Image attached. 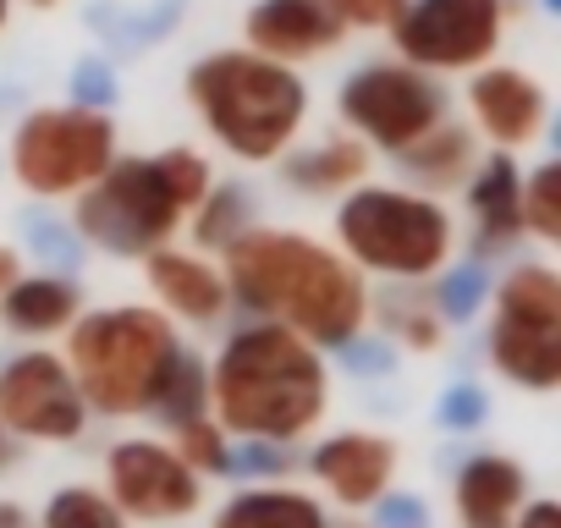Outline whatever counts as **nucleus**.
I'll list each match as a JSON object with an SVG mask.
<instances>
[{"label": "nucleus", "mask_w": 561, "mask_h": 528, "mask_svg": "<svg viewBox=\"0 0 561 528\" xmlns=\"http://www.w3.org/2000/svg\"><path fill=\"white\" fill-rule=\"evenodd\" d=\"M226 298H237L253 314H270V325L298 331L309 347H347L358 342L369 320V287L353 264L304 237V231H275L253 226L226 248Z\"/></svg>", "instance_id": "1"}, {"label": "nucleus", "mask_w": 561, "mask_h": 528, "mask_svg": "<svg viewBox=\"0 0 561 528\" xmlns=\"http://www.w3.org/2000/svg\"><path fill=\"white\" fill-rule=\"evenodd\" d=\"M397 160H402V171H408L419 187H457V182L473 176L479 149H473V133H468V127L440 122L435 133H424L419 144H408Z\"/></svg>", "instance_id": "22"}, {"label": "nucleus", "mask_w": 561, "mask_h": 528, "mask_svg": "<svg viewBox=\"0 0 561 528\" xmlns=\"http://www.w3.org/2000/svg\"><path fill=\"white\" fill-rule=\"evenodd\" d=\"M176 457H182V468L193 473V479H220V473H231V435L215 424V418H198V424H187V429H176V446H171Z\"/></svg>", "instance_id": "28"}, {"label": "nucleus", "mask_w": 561, "mask_h": 528, "mask_svg": "<svg viewBox=\"0 0 561 528\" xmlns=\"http://www.w3.org/2000/svg\"><path fill=\"white\" fill-rule=\"evenodd\" d=\"M105 495L127 523H182L204 506V479L160 440H116L105 451Z\"/></svg>", "instance_id": "11"}, {"label": "nucleus", "mask_w": 561, "mask_h": 528, "mask_svg": "<svg viewBox=\"0 0 561 528\" xmlns=\"http://www.w3.org/2000/svg\"><path fill=\"white\" fill-rule=\"evenodd\" d=\"M78 309H83V287L67 282V276H23L7 298H0V320H7V331H18L28 342L72 331Z\"/></svg>", "instance_id": "20"}, {"label": "nucleus", "mask_w": 561, "mask_h": 528, "mask_svg": "<svg viewBox=\"0 0 561 528\" xmlns=\"http://www.w3.org/2000/svg\"><path fill=\"white\" fill-rule=\"evenodd\" d=\"M523 231H534L539 242H561V165L556 160H545L523 182Z\"/></svg>", "instance_id": "27"}, {"label": "nucleus", "mask_w": 561, "mask_h": 528, "mask_svg": "<svg viewBox=\"0 0 561 528\" xmlns=\"http://www.w3.org/2000/svg\"><path fill=\"white\" fill-rule=\"evenodd\" d=\"M72 105H83V111H100L111 94H116V78H111V67L105 61H78L72 67Z\"/></svg>", "instance_id": "33"}, {"label": "nucleus", "mask_w": 561, "mask_h": 528, "mask_svg": "<svg viewBox=\"0 0 561 528\" xmlns=\"http://www.w3.org/2000/svg\"><path fill=\"white\" fill-rule=\"evenodd\" d=\"M253 215H259V204H253V193H248L242 182H215V187L204 193V204L193 209V237H198L204 248L226 253L237 237L253 231Z\"/></svg>", "instance_id": "24"}, {"label": "nucleus", "mask_w": 561, "mask_h": 528, "mask_svg": "<svg viewBox=\"0 0 561 528\" xmlns=\"http://www.w3.org/2000/svg\"><path fill=\"white\" fill-rule=\"evenodd\" d=\"M484 271L479 264H462V271L440 276V292H435V314L440 320H473V309L484 303Z\"/></svg>", "instance_id": "30"}, {"label": "nucleus", "mask_w": 561, "mask_h": 528, "mask_svg": "<svg viewBox=\"0 0 561 528\" xmlns=\"http://www.w3.org/2000/svg\"><path fill=\"white\" fill-rule=\"evenodd\" d=\"M451 506L462 528H512L528 506V468L506 451H473L457 468Z\"/></svg>", "instance_id": "16"}, {"label": "nucleus", "mask_w": 561, "mask_h": 528, "mask_svg": "<svg viewBox=\"0 0 561 528\" xmlns=\"http://www.w3.org/2000/svg\"><path fill=\"white\" fill-rule=\"evenodd\" d=\"M187 100L215 144L248 165L280 160L309 122V83L248 50H215L187 67Z\"/></svg>", "instance_id": "3"}, {"label": "nucleus", "mask_w": 561, "mask_h": 528, "mask_svg": "<svg viewBox=\"0 0 561 528\" xmlns=\"http://www.w3.org/2000/svg\"><path fill=\"white\" fill-rule=\"evenodd\" d=\"M7 18H12V0H0V28H7Z\"/></svg>", "instance_id": "42"}, {"label": "nucleus", "mask_w": 561, "mask_h": 528, "mask_svg": "<svg viewBox=\"0 0 561 528\" xmlns=\"http://www.w3.org/2000/svg\"><path fill=\"white\" fill-rule=\"evenodd\" d=\"M336 237L353 259V271L419 287L446 271V259L457 248V226L440 198L413 193V187H353L336 209Z\"/></svg>", "instance_id": "5"}, {"label": "nucleus", "mask_w": 561, "mask_h": 528, "mask_svg": "<svg viewBox=\"0 0 561 528\" xmlns=\"http://www.w3.org/2000/svg\"><path fill=\"white\" fill-rule=\"evenodd\" d=\"M512 528H561V506L556 501H528Z\"/></svg>", "instance_id": "36"}, {"label": "nucleus", "mask_w": 561, "mask_h": 528, "mask_svg": "<svg viewBox=\"0 0 561 528\" xmlns=\"http://www.w3.org/2000/svg\"><path fill=\"white\" fill-rule=\"evenodd\" d=\"M380 325H386L408 353H435V347H440V336H446V325H440L435 303H430L419 287H402V282H397V292H386V298H380Z\"/></svg>", "instance_id": "25"}, {"label": "nucleus", "mask_w": 561, "mask_h": 528, "mask_svg": "<svg viewBox=\"0 0 561 528\" xmlns=\"http://www.w3.org/2000/svg\"><path fill=\"white\" fill-rule=\"evenodd\" d=\"M280 176H287V187L304 193V198L353 193V187H364V176H369V144L353 138V133H331V138H320L314 149H298L287 165H280Z\"/></svg>", "instance_id": "18"}, {"label": "nucleus", "mask_w": 561, "mask_h": 528, "mask_svg": "<svg viewBox=\"0 0 561 528\" xmlns=\"http://www.w3.org/2000/svg\"><path fill=\"white\" fill-rule=\"evenodd\" d=\"M209 528H331V512L309 490H280V484H248L220 501Z\"/></svg>", "instance_id": "21"}, {"label": "nucleus", "mask_w": 561, "mask_h": 528, "mask_svg": "<svg viewBox=\"0 0 561 528\" xmlns=\"http://www.w3.org/2000/svg\"><path fill=\"white\" fill-rule=\"evenodd\" d=\"M435 418H440V429L468 435V429H479V424L490 418V397H484L479 386H451V391L435 402Z\"/></svg>", "instance_id": "32"}, {"label": "nucleus", "mask_w": 561, "mask_h": 528, "mask_svg": "<svg viewBox=\"0 0 561 528\" xmlns=\"http://www.w3.org/2000/svg\"><path fill=\"white\" fill-rule=\"evenodd\" d=\"M231 468L253 473V484H259V479H270V473H287V451L270 446V440H248V451L231 457Z\"/></svg>", "instance_id": "35"}, {"label": "nucleus", "mask_w": 561, "mask_h": 528, "mask_svg": "<svg viewBox=\"0 0 561 528\" xmlns=\"http://www.w3.org/2000/svg\"><path fill=\"white\" fill-rule=\"evenodd\" d=\"M182 198L171 193L165 171L154 154H127V160H111V171L78 193V209H72V231L89 237L94 248L105 253H138L149 259L154 248H171L176 226H182Z\"/></svg>", "instance_id": "6"}, {"label": "nucleus", "mask_w": 561, "mask_h": 528, "mask_svg": "<svg viewBox=\"0 0 561 528\" xmlns=\"http://www.w3.org/2000/svg\"><path fill=\"white\" fill-rule=\"evenodd\" d=\"M12 457H18V440H12L7 429H0V468H12Z\"/></svg>", "instance_id": "40"}, {"label": "nucleus", "mask_w": 561, "mask_h": 528, "mask_svg": "<svg viewBox=\"0 0 561 528\" xmlns=\"http://www.w3.org/2000/svg\"><path fill=\"white\" fill-rule=\"evenodd\" d=\"M28 7H34V12H56V7H61V0H28Z\"/></svg>", "instance_id": "41"}, {"label": "nucleus", "mask_w": 561, "mask_h": 528, "mask_svg": "<svg viewBox=\"0 0 561 528\" xmlns=\"http://www.w3.org/2000/svg\"><path fill=\"white\" fill-rule=\"evenodd\" d=\"M116 160V122L83 105L28 111L12 133V176L39 198H78Z\"/></svg>", "instance_id": "7"}, {"label": "nucleus", "mask_w": 561, "mask_h": 528, "mask_svg": "<svg viewBox=\"0 0 561 528\" xmlns=\"http://www.w3.org/2000/svg\"><path fill=\"white\" fill-rule=\"evenodd\" d=\"M242 34H248V56H264L293 72L298 61H314L342 45V23L325 12V0H259Z\"/></svg>", "instance_id": "15"}, {"label": "nucleus", "mask_w": 561, "mask_h": 528, "mask_svg": "<svg viewBox=\"0 0 561 528\" xmlns=\"http://www.w3.org/2000/svg\"><path fill=\"white\" fill-rule=\"evenodd\" d=\"M176 353H182V342L160 309L122 303V309L78 314V325L67 331L61 364H67L89 413L133 418V413H149Z\"/></svg>", "instance_id": "4"}, {"label": "nucleus", "mask_w": 561, "mask_h": 528, "mask_svg": "<svg viewBox=\"0 0 561 528\" xmlns=\"http://www.w3.org/2000/svg\"><path fill=\"white\" fill-rule=\"evenodd\" d=\"M331 528H375V523H358V517H353V523H331Z\"/></svg>", "instance_id": "43"}, {"label": "nucleus", "mask_w": 561, "mask_h": 528, "mask_svg": "<svg viewBox=\"0 0 561 528\" xmlns=\"http://www.w3.org/2000/svg\"><path fill=\"white\" fill-rule=\"evenodd\" d=\"M18 282H23V253L0 242V298H7V292H12Z\"/></svg>", "instance_id": "38"}, {"label": "nucleus", "mask_w": 561, "mask_h": 528, "mask_svg": "<svg viewBox=\"0 0 561 528\" xmlns=\"http://www.w3.org/2000/svg\"><path fill=\"white\" fill-rule=\"evenodd\" d=\"M209 408L226 435L287 446L309 435L331 408L325 358L298 331L259 320L220 347L209 369Z\"/></svg>", "instance_id": "2"}, {"label": "nucleus", "mask_w": 561, "mask_h": 528, "mask_svg": "<svg viewBox=\"0 0 561 528\" xmlns=\"http://www.w3.org/2000/svg\"><path fill=\"white\" fill-rule=\"evenodd\" d=\"M468 209H473V226H479V242L484 248H506L523 237V176H517V160L512 154H490L473 165V182H468Z\"/></svg>", "instance_id": "19"}, {"label": "nucleus", "mask_w": 561, "mask_h": 528, "mask_svg": "<svg viewBox=\"0 0 561 528\" xmlns=\"http://www.w3.org/2000/svg\"><path fill=\"white\" fill-rule=\"evenodd\" d=\"M336 111L353 133H364V144L402 154L408 144H419L424 133H435L446 122V94L435 78H424L402 61H369L342 83Z\"/></svg>", "instance_id": "9"}, {"label": "nucleus", "mask_w": 561, "mask_h": 528, "mask_svg": "<svg viewBox=\"0 0 561 528\" xmlns=\"http://www.w3.org/2000/svg\"><path fill=\"white\" fill-rule=\"evenodd\" d=\"M149 413H154L160 424H171V429H187V424L209 418V369H204L198 353L182 347V353L171 358V369H165V380H160Z\"/></svg>", "instance_id": "23"}, {"label": "nucleus", "mask_w": 561, "mask_h": 528, "mask_svg": "<svg viewBox=\"0 0 561 528\" xmlns=\"http://www.w3.org/2000/svg\"><path fill=\"white\" fill-rule=\"evenodd\" d=\"M0 528H28V512L18 501H0Z\"/></svg>", "instance_id": "39"}, {"label": "nucleus", "mask_w": 561, "mask_h": 528, "mask_svg": "<svg viewBox=\"0 0 561 528\" xmlns=\"http://www.w3.org/2000/svg\"><path fill=\"white\" fill-rule=\"evenodd\" d=\"M39 528H127V517L111 506L105 490H94V484H61L45 501Z\"/></svg>", "instance_id": "26"}, {"label": "nucleus", "mask_w": 561, "mask_h": 528, "mask_svg": "<svg viewBox=\"0 0 561 528\" xmlns=\"http://www.w3.org/2000/svg\"><path fill=\"white\" fill-rule=\"evenodd\" d=\"M506 0H408L397 18V50L413 72H473L501 50Z\"/></svg>", "instance_id": "10"}, {"label": "nucleus", "mask_w": 561, "mask_h": 528, "mask_svg": "<svg viewBox=\"0 0 561 528\" xmlns=\"http://www.w3.org/2000/svg\"><path fill=\"white\" fill-rule=\"evenodd\" d=\"M468 105H473L479 133L501 154L534 144L545 133V116H550L545 83L534 72H523V67H479L473 83H468Z\"/></svg>", "instance_id": "14"}, {"label": "nucleus", "mask_w": 561, "mask_h": 528, "mask_svg": "<svg viewBox=\"0 0 561 528\" xmlns=\"http://www.w3.org/2000/svg\"><path fill=\"white\" fill-rule=\"evenodd\" d=\"M160 160V171H165V182H171V193L182 198V209H198L204 204V193L215 187V171H209V160L198 154V149H165V154H154Z\"/></svg>", "instance_id": "29"}, {"label": "nucleus", "mask_w": 561, "mask_h": 528, "mask_svg": "<svg viewBox=\"0 0 561 528\" xmlns=\"http://www.w3.org/2000/svg\"><path fill=\"white\" fill-rule=\"evenodd\" d=\"M89 408L56 353H18L0 369V429L23 440H78Z\"/></svg>", "instance_id": "12"}, {"label": "nucleus", "mask_w": 561, "mask_h": 528, "mask_svg": "<svg viewBox=\"0 0 561 528\" xmlns=\"http://www.w3.org/2000/svg\"><path fill=\"white\" fill-rule=\"evenodd\" d=\"M144 282L160 298V309H171L187 325H215L231 303L215 264H204L198 253H182V248H154L144 259Z\"/></svg>", "instance_id": "17"}, {"label": "nucleus", "mask_w": 561, "mask_h": 528, "mask_svg": "<svg viewBox=\"0 0 561 528\" xmlns=\"http://www.w3.org/2000/svg\"><path fill=\"white\" fill-rule=\"evenodd\" d=\"M490 364L539 397L561 386V276L550 264H512L495 287Z\"/></svg>", "instance_id": "8"}, {"label": "nucleus", "mask_w": 561, "mask_h": 528, "mask_svg": "<svg viewBox=\"0 0 561 528\" xmlns=\"http://www.w3.org/2000/svg\"><path fill=\"white\" fill-rule=\"evenodd\" d=\"M397 462H402V451H397L391 435H375V429H342V435H331V440L314 446L309 473L325 484V495H331L336 506L364 512V506H375V501L391 495V484H397Z\"/></svg>", "instance_id": "13"}, {"label": "nucleus", "mask_w": 561, "mask_h": 528, "mask_svg": "<svg viewBox=\"0 0 561 528\" xmlns=\"http://www.w3.org/2000/svg\"><path fill=\"white\" fill-rule=\"evenodd\" d=\"M375 506H380V523H375V528H430V506L413 501V495H402V490H391V495L375 501Z\"/></svg>", "instance_id": "34"}, {"label": "nucleus", "mask_w": 561, "mask_h": 528, "mask_svg": "<svg viewBox=\"0 0 561 528\" xmlns=\"http://www.w3.org/2000/svg\"><path fill=\"white\" fill-rule=\"evenodd\" d=\"M347 364H353V369H364V375H380V369H391V353H386V347L347 342Z\"/></svg>", "instance_id": "37"}, {"label": "nucleus", "mask_w": 561, "mask_h": 528, "mask_svg": "<svg viewBox=\"0 0 561 528\" xmlns=\"http://www.w3.org/2000/svg\"><path fill=\"white\" fill-rule=\"evenodd\" d=\"M325 12L342 23V34L347 28H397V18L408 12V0H325Z\"/></svg>", "instance_id": "31"}]
</instances>
